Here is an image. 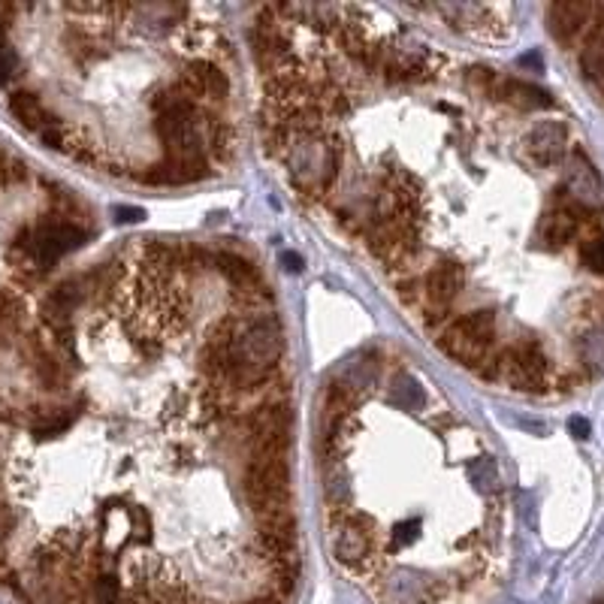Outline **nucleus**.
Returning <instances> with one entry per match:
<instances>
[{
  "label": "nucleus",
  "instance_id": "nucleus-11",
  "mask_svg": "<svg viewBox=\"0 0 604 604\" xmlns=\"http://www.w3.org/2000/svg\"><path fill=\"white\" fill-rule=\"evenodd\" d=\"M590 15H592L590 4H553L547 10L550 34H553L559 43H574L583 34Z\"/></svg>",
  "mask_w": 604,
  "mask_h": 604
},
{
  "label": "nucleus",
  "instance_id": "nucleus-26",
  "mask_svg": "<svg viewBox=\"0 0 604 604\" xmlns=\"http://www.w3.org/2000/svg\"><path fill=\"white\" fill-rule=\"evenodd\" d=\"M592 604H604V599H599V601H592Z\"/></svg>",
  "mask_w": 604,
  "mask_h": 604
},
{
  "label": "nucleus",
  "instance_id": "nucleus-16",
  "mask_svg": "<svg viewBox=\"0 0 604 604\" xmlns=\"http://www.w3.org/2000/svg\"><path fill=\"white\" fill-rule=\"evenodd\" d=\"M390 399H393V405H399V408H417L423 399L420 384L414 381L411 375H396L393 387H390Z\"/></svg>",
  "mask_w": 604,
  "mask_h": 604
},
{
  "label": "nucleus",
  "instance_id": "nucleus-5",
  "mask_svg": "<svg viewBox=\"0 0 604 604\" xmlns=\"http://www.w3.org/2000/svg\"><path fill=\"white\" fill-rule=\"evenodd\" d=\"M463 266L454 264V260H438L436 266L420 273V302L414 312H420V318L429 330H436L438 323L450 318L459 293H463Z\"/></svg>",
  "mask_w": 604,
  "mask_h": 604
},
{
  "label": "nucleus",
  "instance_id": "nucleus-8",
  "mask_svg": "<svg viewBox=\"0 0 604 604\" xmlns=\"http://www.w3.org/2000/svg\"><path fill=\"white\" fill-rule=\"evenodd\" d=\"M568 151V128L562 121H538L523 137V155L535 167H556Z\"/></svg>",
  "mask_w": 604,
  "mask_h": 604
},
{
  "label": "nucleus",
  "instance_id": "nucleus-10",
  "mask_svg": "<svg viewBox=\"0 0 604 604\" xmlns=\"http://www.w3.org/2000/svg\"><path fill=\"white\" fill-rule=\"evenodd\" d=\"M586 209H580L577 203H571L565 197V200H559L553 209H550L544 218L538 224V239L544 242L547 248H559V245H568L577 233H580L583 221H586Z\"/></svg>",
  "mask_w": 604,
  "mask_h": 604
},
{
  "label": "nucleus",
  "instance_id": "nucleus-12",
  "mask_svg": "<svg viewBox=\"0 0 604 604\" xmlns=\"http://www.w3.org/2000/svg\"><path fill=\"white\" fill-rule=\"evenodd\" d=\"M495 101H504L511 106H517L523 112H532V110H550L553 106V97L544 88L532 85V82H523V79H499V85H495Z\"/></svg>",
  "mask_w": 604,
  "mask_h": 604
},
{
  "label": "nucleus",
  "instance_id": "nucleus-19",
  "mask_svg": "<svg viewBox=\"0 0 604 604\" xmlns=\"http://www.w3.org/2000/svg\"><path fill=\"white\" fill-rule=\"evenodd\" d=\"M414 541H417V523H414V520L396 523L393 532H390V547L393 550H408Z\"/></svg>",
  "mask_w": 604,
  "mask_h": 604
},
{
  "label": "nucleus",
  "instance_id": "nucleus-17",
  "mask_svg": "<svg viewBox=\"0 0 604 604\" xmlns=\"http://www.w3.org/2000/svg\"><path fill=\"white\" fill-rule=\"evenodd\" d=\"M468 472H472V481L484 495L499 493V475H495V465L490 463V459H477V463H472Z\"/></svg>",
  "mask_w": 604,
  "mask_h": 604
},
{
  "label": "nucleus",
  "instance_id": "nucleus-9",
  "mask_svg": "<svg viewBox=\"0 0 604 604\" xmlns=\"http://www.w3.org/2000/svg\"><path fill=\"white\" fill-rule=\"evenodd\" d=\"M562 194H568V200L577 203L580 209H599L604 203V185L599 173L592 169V164L586 160L583 151H574L571 164L565 169V182H562Z\"/></svg>",
  "mask_w": 604,
  "mask_h": 604
},
{
  "label": "nucleus",
  "instance_id": "nucleus-21",
  "mask_svg": "<svg viewBox=\"0 0 604 604\" xmlns=\"http://www.w3.org/2000/svg\"><path fill=\"white\" fill-rule=\"evenodd\" d=\"M568 432H571L574 438H586L590 436V423H586L583 417H571L568 420Z\"/></svg>",
  "mask_w": 604,
  "mask_h": 604
},
{
  "label": "nucleus",
  "instance_id": "nucleus-1",
  "mask_svg": "<svg viewBox=\"0 0 604 604\" xmlns=\"http://www.w3.org/2000/svg\"><path fill=\"white\" fill-rule=\"evenodd\" d=\"M275 158L284 164L296 191L302 197H314V200L332 191L341 169L339 146L327 128L291 130L287 139L278 146Z\"/></svg>",
  "mask_w": 604,
  "mask_h": 604
},
{
  "label": "nucleus",
  "instance_id": "nucleus-3",
  "mask_svg": "<svg viewBox=\"0 0 604 604\" xmlns=\"http://www.w3.org/2000/svg\"><path fill=\"white\" fill-rule=\"evenodd\" d=\"M445 55L411 40H387L378 73L384 85H429L445 70Z\"/></svg>",
  "mask_w": 604,
  "mask_h": 604
},
{
  "label": "nucleus",
  "instance_id": "nucleus-15",
  "mask_svg": "<svg viewBox=\"0 0 604 604\" xmlns=\"http://www.w3.org/2000/svg\"><path fill=\"white\" fill-rule=\"evenodd\" d=\"M580 70L590 82H595L604 91V40H599L595 34H590V40H586L580 52Z\"/></svg>",
  "mask_w": 604,
  "mask_h": 604
},
{
  "label": "nucleus",
  "instance_id": "nucleus-2",
  "mask_svg": "<svg viewBox=\"0 0 604 604\" xmlns=\"http://www.w3.org/2000/svg\"><path fill=\"white\" fill-rule=\"evenodd\" d=\"M85 239H88V233L73 221H61V218L40 221L15 239L13 254L22 260V266L46 273V269L55 266L61 257L82 245Z\"/></svg>",
  "mask_w": 604,
  "mask_h": 604
},
{
  "label": "nucleus",
  "instance_id": "nucleus-20",
  "mask_svg": "<svg viewBox=\"0 0 604 604\" xmlns=\"http://www.w3.org/2000/svg\"><path fill=\"white\" fill-rule=\"evenodd\" d=\"M19 73V55H15V49L0 37V85H6L10 79Z\"/></svg>",
  "mask_w": 604,
  "mask_h": 604
},
{
  "label": "nucleus",
  "instance_id": "nucleus-6",
  "mask_svg": "<svg viewBox=\"0 0 604 604\" xmlns=\"http://www.w3.org/2000/svg\"><path fill=\"white\" fill-rule=\"evenodd\" d=\"M445 595L447 580L417 568H393L378 580V599L384 604H438Z\"/></svg>",
  "mask_w": 604,
  "mask_h": 604
},
{
  "label": "nucleus",
  "instance_id": "nucleus-24",
  "mask_svg": "<svg viewBox=\"0 0 604 604\" xmlns=\"http://www.w3.org/2000/svg\"><path fill=\"white\" fill-rule=\"evenodd\" d=\"M119 221H142V209H119Z\"/></svg>",
  "mask_w": 604,
  "mask_h": 604
},
{
  "label": "nucleus",
  "instance_id": "nucleus-18",
  "mask_svg": "<svg viewBox=\"0 0 604 604\" xmlns=\"http://www.w3.org/2000/svg\"><path fill=\"white\" fill-rule=\"evenodd\" d=\"M580 260H583V266L590 269V273L604 275V233H601V236H592V239L583 242Z\"/></svg>",
  "mask_w": 604,
  "mask_h": 604
},
{
  "label": "nucleus",
  "instance_id": "nucleus-23",
  "mask_svg": "<svg viewBox=\"0 0 604 604\" xmlns=\"http://www.w3.org/2000/svg\"><path fill=\"white\" fill-rule=\"evenodd\" d=\"M13 523H15V520H13V513H10V511H6V508H4V504H0V541H4V538H6V532H10V529H13Z\"/></svg>",
  "mask_w": 604,
  "mask_h": 604
},
{
  "label": "nucleus",
  "instance_id": "nucleus-13",
  "mask_svg": "<svg viewBox=\"0 0 604 604\" xmlns=\"http://www.w3.org/2000/svg\"><path fill=\"white\" fill-rule=\"evenodd\" d=\"M10 112L34 133H43V128H46V124L55 119V115H52L46 106L40 103V97L31 94V91H15L10 97Z\"/></svg>",
  "mask_w": 604,
  "mask_h": 604
},
{
  "label": "nucleus",
  "instance_id": "nucleus-14",
  "mask_svg": "<svg viewBox=\"0 0 604 604\" xmlns=\"http://www.w3.org/2000/svg\"><path fill=\"white\" fill-rule=\"evenodd\" d=\"M88 601L91 604H124V590H121V580H119V574H115V568L97 565V571L91 574V583H88Z\"/></svg>",
  "mask_w": 604,
  "mask_h": 604
},
{
  "label": "nucleus",
  "instance_id": "nucleus-7",
  "mask_svg": "<svg viewBox=\"0 0 604 604\" xmlns=\"http://www.w3.org/2000/svg\"><path fill=\"white\" fill-rule=\"evenodd\" d=\"M330 544L332 553L345 568L350 571H366L372 568V535H369V526L363 517H354V513L336 511L330 517Z\"/></svg>",
  "mask_w": 604,
  "mask_h": 604
},
{
  "label": "nucleus",
  "instance_id": "nucleus-25",
  "mask_svg": "<svg viewBox=\"0 0 604 604\" xmlns=\"http://www.w3.org/2000/svg\"><path fill=\"white\" fill-rule=\"evenodd\" d=\"M592 34H595L599 40H604V6L599 10V22H595V31H592Z\"/></svg>",
  "mask_w": 604,
  "mask_h": 604
},
{
  "label": "nucleus",
  "instance_id": "nucleus-22",
  "mask_svg": "<svg viewBox=\"0 0 604 604\" xmlns=\"http://www.w3.org/2000/svg\"><path fill=\"white\" fill-rule=\"evenodd\" d=\"M282 264H284L287 273H300V269H302V257H300V254H293V251H284V254H282Z\"/></svg>",
  "mask_w": 604,
  "mask_h": 604
},
{
  "label": "nucleus",
  "instance_id": "nucleus-4",
  "mask_svg": "<svg viewBox=\"0 0 604 604\" xmlns=\"http://www.w3.org/2000/svg\"><path fill=\"white\" fill-rule=\"evenodd\" d=\"M438 345L447 357L468 369H477V363L490 354L495 345V314L490 309H475L468 314H459L438 332Z\"/></svg>",
  "mask_w": 604,
  "mask_h": 604
}]
</instances>
